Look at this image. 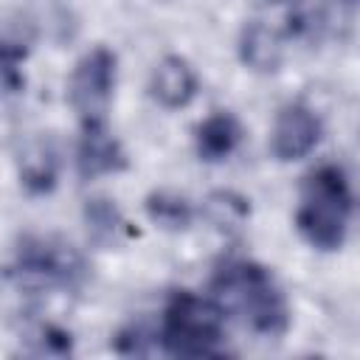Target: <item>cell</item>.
Listing matches in <instances>:
<instances>
[{"instance_id": "1", "label": "cell", "mask_w": 360, "mask_h": 360, "mask_svg": "<svg viewBox=\"0 0 360 360\" xmlns=\"http://www.w3.org/2000/svg\"><path fill=\"white\" fill-rule=\"evenodd\" d=\"M214 301L225 315H236L250 332L278 338L290 326V307L273 273L248 259L225 262L211 281Z\"/></svg>"}, {"instance_id": "2", "label": "cell", "mask_w": 360, "mask_h": 360, "mask_svg": "<svg viewBox=\"0 0 360 360\" xmlns=\"http://www.w3.org/2000/svg\"><path fill=\"white\" fill-rule=\"evenodd\" d=\"M352 188L346 172L335 163L318 166L304 177L295 211L298 233L318 250H338L352 219Z\"/></svg>"}, {"instance_id": "3", "label": "cell", "mask_w": 360, "mask_h": 360, "mask_svg": "<svg viewBox=\"0 0 360 360\" xmlns=\"http://www.w3.org/2000/svg\"><path fill=\"white\" fill-rule=\"evenodd\" d=\"M160 343L174 357H211L222 354L225 312L214 298L177 290L166 301L160 321Z\"/></svg>"}, {"instance_id": "4", "label": "cell", "mask_w": 360, "mask_h": 360, "mask_svg": "<svg viewBox=\"0 0 360 360\" xmlns=\"http://www.w3.org/2000/svg\"><path fill=\"white\" fill-rule=\"evenodd\" d=\"M112 87H115V53L98 45L79 59L68 87L70 104L79 112L82 124L104 121L112 98Z\"/></svg>"}, {"instance_id": "5", "label": "cell", "mask_w": 360, "mask_h": 360, "mask_svg": "<svg viewBox=\"0 0 360 360\" xmlns=\"http://www.w3.org/2000/svg\"><path fill=\"white\" fill-rule=\"evenodd\" d=\"M14 273L20 276L22 284L34 287H70L82 273L84 264L70 245H56L51 239H25Z\"/></svg>"}, {"instance_id": "6", "label": "cell", "mask_w": 360, "mask_h": 360, "mask_svg": "<svg viewBox=\"0 0 360 360\" xmlns=\"http://www.w3.org/2000/svg\"><path fill=\"white\" fill-rule=\"evenodd\" d=\"M318 141H321V121L307 104L292 101L278 110L270 138V149L278 160H298L309 155Z\"/></svg>"}, {"instance_id": "7", "label": "cell", "mask_w": 360, "mask_h": 360, "mask_svg": "<svg viewBox=\"0 0 360 360\" xmlns=\"http://www.w3.org/2000/svg\"><path fill=\"white\" fill-rule=\"evenodd\" d=\"M127 166L121 143L110 135L104 121H84L79 138V174L84 180L121 172Z\"/></svg>"}, {"instance_id": "8", "label": "cell", "mask_w": 360, "mask_h": 360, "mask_svg": "<svg viewBox=\"0 0 360 360\" xmlns=\"http://www.w3.org/2000/svg\"><path fill=\"white\" fill-rule=\"evenodd\" d=\"M149 93L160 107L180 110L197 96V73L183 56L169 53L155 65L149 79Z\"/></svg>"}, {"instance_id": "9", "label": "cell", "mask_w": 360, "mask_h": 360, "mask_svg": "<svg viewBox=\"0 0 360 360\" xmlns=\"http://www.w3.org/2000/svg\"><path fill=\"white\" fill-rule=\"evenodd\" d=\"M239 56L253 70H276L284 56V31L262 20L248 22L239 37Z\"/></svg>"}, {"instance_id": "10", "label": "cell", "mask_w": 360, "mask_h": 360, "mask_svg": "<svg viewBox=\"0 0 360 360\" xmlns=\"http://www.w3.org/2000/svg\"><path fill=\"white\" fill-rule=\"evenodd\" d=\"M239 138H242L239 121H236L231 112H214V115H208V118L197 127V135H194V141H197V155H200L202 160H211V163L225 160V158L236 149Z\"/></svg>"}, {"instance_id": "11", "label": "cell", "mask_w": 360, "mask_h": 360, "mask_svg": "<svg viewBox=\"0 0 360 360\" xmlns=\"http://www.w3.org/2000/svg\"><path fill=\"white\" fill-rule=\"evenodd\" d=\"M146 211H149V217H152L158 225L172 228V231L186 228V225L191 222V205H188L183 197L172 194V191L149 194V200H146Z\"/></svg>"}, {"instance_id": "12", "label": "cell", "mask_w": 360, "mask_h": 360, "mask_svg": "<svg viewBox=\"0 0 360 360\" xmlns=\"http://www.w3.org/2000/svg\"><path fill=\"white\" fill-rule=\"evenodd\" d=\"M84 219H87V233H90V239H96V242H101V245L112 242V239L118 236L121 225H124L118 208H115L110 200H90L87 208H84Z\"/></svg>"}, {"instance_id": "13", "label": "cell", "mask_w": 360, "mask_h": 360, "mask_svg": "<svg viewBox=\"0 0 360 360\" xmlns=\"http://www.w3.org/2000/svg\"><path fill=\"white\" fill-rule=\"evenodd\" d=\"M205 214L222 231H236L248 217V202L231 191H214L205 200Z\"/></svg>"}, {"instance_id": "14", "label": "cell", "mask_w": 360, "mask_h": 360, "mask_svg": "<svg viewBox=\"0 0 360 360\" xmlns=\"http://www.w3.org/2000/svg\"><path fill=\"white\" fill-rule=\"evenodd\" d=\"M20 174H22V183L31 191H48L53 186V177H56V160L45 146H39L28 158H22Z\"/></svg>"}, {"instance_id": "15", "label": "cell", "mask_w": 360, "mask_h": 360, "mask_svg": "<svg viewBox=\"0 0 360 360\" xmlns=\"http://www.w3.org/2000/svg\"><path fill=\"white\" fill-rule=\"evenodd\" d=\"M22 59H25V48H20L17 42H6L0 39V90L17 93L22 87Z\"/></svg>"}]
</instances>
